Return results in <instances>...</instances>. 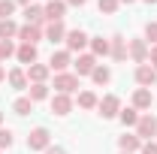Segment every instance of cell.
Returning <instances> with one entry per match:
<instances>
[{
    "mask_svg": "<svg viewBox=\"0 0 157 154\" xmlns=\"http://www.w3.org/2000/svg\"><path fill=\"white\" fill-rule=\"evenodd\" d=\"M0 124H3V112H0Z\"/></svg>",
    "mask_w": 157,
    "mask_h": 154,
    "instance_id": "40",
    "label": "cell"
},
{
    "mask_svg": "<svg viewBox=\"0 0 157 154\" xmlns=\"http://www.w3.org/2000/svg\"><path fill=\"white\" fill-rule=\"evenodd\" d=\"M118 145H121V151H127V154H133L142 148V139H139L136 133H124L121 139H118Z\"/></svg>",
    "mask_w": 157,
    "mask_h": 154,
    "instance_id": "17",
    "label": "cell"
},
{
    "mask_svg": "<svg viewBox=\"0 0 157 154\" xmlns=\"http://www.w3.org/2000/svg\"><path fill=\"white\" fill-rule=\"evenodd\" d=\"M118 3H133V0H118Z\"/></svg>",
    "mask_w": 157,
    "mask_h": 154,
    "instance_id": "39",
    "label": "cell"
},
{
    "mask_svg": "<svg viewBox=\"0 0 157 154\" xmlns=\"http://www.w3.org/2000/svg\"><path fill=\"white\" fill-rule=\"evenodd\" d=\"M42 9H45V18L48 21H63V15H67V0H48Z\"/></svg>",
    "mask_w": 157,
    "mask_h": 154,
    "instance_id": "9",
    "label": "cell"
},
{
    "mask_svg": "<svg viewBox=\"0 0 157 154\" xmlns=\"http://www.w3.org/2000/svg\"><path fill=\"white\" fill-rule=\"evenodd\" d=\"M73 67H76V76H91L94 67H97V58H94V55H78V60Z\"/></svg>",
    "mask_w": 157,
    "mask_h": 154,
    "instance_id": "13",
    "label": "cell"
},
{
    "mask_svg": "<svg viewBox=\"0 0 157 154\" xmlns=\"http://www.w3.org/2000/svg\"><path fill=\"white\" fill-rule=\"evenodd\" d=\"M12 12H15V0H0V21L12 18Z\"/></svg>",
    "mask_w": 157,
    "mask_h": 154,
    "instance_id": "28",
    "label": "cell"
},
{
    "mask_svg": "<svg viewBox=\"0 0 157 154\" xmlns=\"http://www.w3.org/2000/svg\"><path fill=\"white\" fill-rule=\"evenodd\" d=\"M55 88H58V94H73L78 88V76L76 73H58L55 76Z\"/></svg>",
    "mask_w": 157,
    "mask_h": 154,
    "instance_id": "4",
    "label": "cell"
},
{
    "mask_svg": "<svg viewBox=\"0 0 157 154\" xmlns=\"http://www.w3.org/2000/svg\"><path fill=\"white\" fill-rule=\"evenodd\" d=\"M148 42L145 39H130V45H127V55L136 60V64H148Z\"/></svg>",
    "mask_w": 157,
    "mask_h": 154,
    "instance_id": "5",
    "label": "cell"
},
{
    "mask_svg": "<svg viewBox=\"0 0 157 154\" xmlns=\"http://www.w3.org/2000/svg\"><path fill=\"white\" fill-rule=\"evenodd\" d=\"M24 18H27V24H42L45 21V9L42 6H36V3H30V6H24Z\"/></svg>",
    "mask_w": 157,
    "mask_h": 154,
    "instance_id": "18",
    "label": "cell"
},
{
    "mask_svg": "<svg viewBox=\"0 0 157 154\" xmlns=\"http://www.w3.org/2000/svg\"><path fill=\"white\" fill-rule=\"evenodd\" d=\"M9 85H12L15 91L27 88V85H30V82H27V73H24V70H9Z\"/></svg>",
    "mask_w": 157,
    "mask_h": 154,
    "instance_id": "21",
    "label": "cell"
},
{
    "mask_svg": "<svg viewBox=\"0 0 157 154\" xmlns=\"http://www.w3.org/2000/svg\"><path fill=\"white\" fill-rule=\"evenodd\" d=\"M109 55H112L115 60H124L127 58V39L124 37H112L109 39Z\"/></svg>",
    "mask_w": 157,
    "mask_h": 154,
    "instance_id": "15",
    "label": "cell"
},
{
    "mask_svg": "<svg viewBox=\"0 0 157 154\" xmlns=\"http://www.w3.org/2000/svg\"><path fill=\"white\" fill-rule=\"evenodd\" d=\"M48 64H30L27 67V82H33V85H42L45 79H48Z\"/></svg>",
    "mask_w": 157,
    "mask_h": 154,
    "instance_id": "12",
    "label": "cell"
},
{
    "mask_svg": "<svg viewBox=\"0 0 157 154\" xmlns=\"http://www.w3.org/2000/svg\"><path fill=\"white\" fill-rule=\"evenodd\" d=\"M97 109H100V115H103V118H118V112H121V100H118L115 94H106L97 103Z\"/></svg>",
    "mask_w": 157,
    "mask_h": 154,
    "instance_id": "3",
    "label": "cell"
},
{
    "mask_svg": "<svg viewBox=\"0 0 157 154\" xmlns=\"http://www.w3.org/2000/svg\"><path fill=\"white\" fill-rule=\"evenodd\" d=\"M136 82L142 85V88L157 85V70L151 67V64H139V67H136Z\"/></svg>",
    "mask_w": 157,
    "mask_h": 154,
    "instance_id": "8",
    "label": "cell"
},
{
    "mask_svg": "<svg viewBox=\"0 0 157 154\" xmlns=\"http://www.w3.org/2000/svg\"><path fill=\"white\" fill-rule=\"evenodd\" d=\"M67 3H70V6H85L88 0H67Z\"/></svg>",
    "mask_w": 157,
    "mask_h": 154,
    "instance_id": "36",
    "label": "cell"
},
{
    "mask_svg": "<svg viewBox=\"0 0 157 154\" xmlns=\"http://www.w3.org/2000/svg\"><path fill=\"white\" fill-rule=\"evenodd\" d=\"M148 60H151V67H154V70H157V45H154V48H151V52H148Z\"/></svg>",
    "mask_w": 157,
    "mask_h": 154,
    "instance_id": "35",
    "label": "cell"
},
{
    "mask_svg": "<svg viewBox=\"0 0 157 154\" xmlns=\"http://www.w3.org/2000/svg\"><path fill=\"white\" fill-rule=\"evenodd\" d=\"M142 154H157V139H151V142H142V148H139Z\"/></svg>",
    "mask_w": 157,
    "mask_h": 154,
    "instance_id": "33",
    "label": "cell"
},
{
    "mask_svg": "<svg viewBox=\"0 0 157 154\" xmlns=\"http://www.w3.org/2000/svg\"><path fill=\"white\" fill-rule=\"evenodd\" d=\"M88 42H91V39H88L85 30H78V27L76 30H67V52H82Z\"/></svg>",
    "mask_w": 157,
    "mask_h": 154,
    "instance_id": "6",
    "label": "cell"
},
{
    "mask_svg": "<svg viewBox=\"0 0 157 154\" xmlns=\"http://www.w3.org/2000/svg\"><path fill=\"white\" fill-rule=\"evenodd\" d=\"M45 154H67V151H63L60 145H48V148H45Z\"/></svg>",
    "mask_w": 157,
    "mask_h": 154,
    "instance_id": "34",
    "label": "cell"
},
{
    "mask_svg": "<svg viewBox=\"0 0 157 154\" xmlns=\"http://www.w3.org/2000/svg\"><path fill=\"white\" fill-rule=\"evenodd\" d=\"M145 3H157V0H145Z\"/></svg>",
    "mask_w": 157,
    "mask_h": 154,
    "instance_id": "41",
    "label": "cell"
},
{
    "mask_svg": "<svg viewBox=\"0 0 157 154\" xmlns=\"http://www.w3.org/2000/svg\"><path fill=\"white\" fill-rule=\"evenodd\" d=\"M45 3H48V0H45Z\"/></svg>",
    "mask_w": 157,
    "mask_h": 154,
    "instance_id": "43",
    "label": "cell"
},
{
    "mask_svg": "<svg viewBox=\"0 0 157 154\" xmlns=\"http://www.w3.org/2000/svg\"><path fill=\"white\" fill-rule=\"evenodd\" d=\"M133 109H151V91L148 88H136V94H133Z\"/></svg>",
    "mask_w": 157,
    "mask_h": 154,
    "instance_id": "19",
    "label": "cell"
},
{
    "mask_svg": "<svg viewBox=\"0 0 157 154\" xmlns=\"http://www.w3.org/2000/svg\"><path fill=\"white\" fill-rule=\"evenodd\" d=\"M118 118H121V124H124V127H136V121H139V109L127 106V109H121V112H118Z\"/></svg>",
    "mask_w": 157,
    "mask_h": 154,
    "instance_id": "20",
    "label": "cell"
},
{
    "mask_svg": "<svg viewBox=\"0 0 157 154\" xmlns=\"http://www.w3.org/2000/svg\"><path fill=\"white\" fill-rule=\"evenodd\" d=\"M73 64V58H70V52L67 48H60V52H55L52 55V60H48V70H55V73H67V67Z\"/></svg>",
    "mask_w": 157,
    "mask_h": 154,
    "instance_id": "11",
    "label": "cell"
},
{
    "mask_svg": "<svg viewBox=\"0 0 157 154\" xmlns=\"http://www.w3.org/2000/svg\"><path fill=\"white\" fill-rule=\"evenodd\" d=\"M15 58L21 60V64H36V45H27V42H21L18 48H15Z\"/></svg>",
    "mask_w": 157,
    "mask_h": 154,
    "instance_id": "16",
    "label": "cell"
},
{
    "mask_svg": "<svg viewBox=\"0 0 157 154\" xmlns=\"http://www.w3.org/2000/svg\"><path fill=\"white\" fill-rule=\"evenodd\" d=\"M121 154H127V151H121Z\"/></svg>",
    "mask_w": 157,
    "mask_h": 154,
    "instance_id": "42",
    "label": "cell"
},
{
    "mask_svg": "<svg viewBox=\"0 0 157 154\" xmlns=\"http://www.w3.org/2000/svg\"><path fill=\"white\" fill-rule=\"evenodd\" d=\"M136 136L142 139V142H151V139L157 136V118L151 115V112L139 115V121H136Z\"/></svg>",
    "mask_w": 157,
    "mask_h": 154,
    "instance_id": "1",
    "label": "cell"
},
{
    "mask_svg": "<svg viewBox=\"0 0 157 154\" xmlns=\"http://www.w3.org/2000/svg\"><path fill=\"white\" fill-rule=\"evenodd\" d=\"M15 55V45H12V39H0V60L12 58Z\"/></svg>",
    "mask_w": 157,
    "mask_h": 154,
    "instance_id": "29",
    "label": "cell"
},
{
    "mask_svg": "<svg viewBox=\"0 0 157 154\" xmlns=\"http://www.w3.org/2000/svg\"><path fill=\"white\" fill-rule=\"evenodd\" d=\"M48 145H52V133H48L45 127L30 130V136H27V148H30V151H45Z\"/></svg>",
    "mask_w": 157,
    "mask_h": 154,
    "instance_id": "2",
    "label": "cell"
},
{
    "mask_svg": "<svg viewBox=\"0 0 157 154\" xmlns=\"http://www.w3.org/2000/svg\"><path fill=\"white\" fill-rule=\"evenodd\" d=\"M91 52H94V58H97V55H103V58H106V55H109V39L94 37V39H91Z\"/></svg>",
    "mask_w": 157,
    "mask_h": 154,
    "instance_id": "27",
    "label": "cell"
},
{
    "mask_svg": "<svg viewBox=\"0 0 157 154\" xmlns=\"http://www.w3.org/2000/svg\"><path fill=\"white\" fill-rule=\"evenodd\" d=\"M12 37H18V24L12 18L0 21V39H12Z\"/></svg>",
    "mask_w": 157,
    "mask_h": 154,
    "instance_id": "24",
    "label": "cell"
},
{
    "mask_svg": "<svg viewBox=\"0 0 157 154\" xmlns=\"http://www.w3.org/2000/svg\"><path fill=\"white\" fill-rule=\"evenodd\" d=\"M145 39H151L157 45V21H148V24H145Z\"/></svg>",
    "mask_w": 157,
    "mask_h": 154,
    "instance_id": "31",
    "label": "cell"
},
{
    "mask_svg": "<svg viewBox=\"0 0 157 154\" xmlns=\"http://www.w3.org/2000/svg\"><path fill=\"white\" fill-rule=\"evenodd\" d=\"M3 79H6V76H3V67H0V82H3Z\"/></svg>",
    "mask_w": 157,
    "mask_h": 154,
    "instance_id": "38",
    "label": "cell"
},
{
    "mask_svg": "<svg viewBox=\"0 0 157 154\" xmlns=\"http://www.w3.org/2000/svg\"><path fill=\"white\" fill-rule=\"evenodd\" d=\"M9 145H12V130H3V127H0V151L9 148Z\"/></svg>",
    "mask_w": 157,
    "mask_h": 154,
    "instance_id": "32",
    "label": "cell"
},
{
    "mask_svg": "<svg viewBox=\"0 0 157 154\" xmlns=\"http://www.w3.org/2000/svg\"><path fill=\"white\" fill-rule=\"evenodd\" d=\"M15 3H21V6H30V0H15Z\"/></svg>",
    "mask_w": 157,
    "mask_h": 154,
    "instance_id": "37",
    "label": "cell"
},
{
    "mask_svg": "<svg viewBox=\"0 0 157 154\" xmlns=\"http://www.w3.org/2000/svg\"><path fill=\"white\" fill-rule=\"evenodd\" d=\"M52 112H55V115H70V112H73V100H70V94H55L52 97Z\"/></svg>",
    "mask_w": 157,
    "mask_h": 154,
    "instance_id": "10",
    "label": "cell"
},
{
    "mask_svg": "<svg viewBox=\"0 0 157 154\" xmlns=\"http://www.w3.org/2000/svg\"><path fill=\"white\" fill-rule=\"evenodd\" d=\"M97 6H100V12H106V15H112V12H115V9L121 6V3H118V0H97Z\"/></svg>",
    "mask_w": 157,
    "mask_h": 154,
    "instance_id": "30",
    "label": "cell"
},
{
    "mask_svg": "<svg viewBox=\"0 0 157 154\" xmlns=\"http://www.w3.org/2000/svg\"><path fill=\"white\" fill-rule=\"evenodd\" d=\"M27 97H30L33 103L45 100V97H48V85H45V82H42V85H30V88H27Z\"/></svg>",
    "mask_w": 157,
    "mask_h": 154,
    "instance_id": "25",
    "label": "cell"
},
{
    "mask_svg": "<svg viewBox=\"0 0 157 154\" xmlns=\"http://www.w3.org/2000/svg\"><path fill=\"white\" fill-rule=\"evenodd\" d=\"M12 112H15V115H27V112H33V100H30V97H18V100L12 103Z\"/></svg>",
    "mask_w": 157,
    "mask_h": 154,
    "instance_id": "23",
    "label": "cell"
},
{
    "mask_svg": "<svg viewBox=\"0 0 157 154\" xmlns=\"http://www.w3.org/2000/svg\"><path fill=\"white\" fill-rule=\"evenodd\" d=\"M18 39H21V42H27V45H36L39 39H42V27L27 24V21H24V24L18 27Z\"/></svg>",
    "mask_w": 157,
    "mask_h": 154,
    "instance_id": "7",
    "label": "cell"
},
{
    "mask_svg": "<svg viewBox=\"0 0 157 154\" xmlns=\"http://www.w3.org/2000/svg\"><path fill=\"white\" fill-rule=\"evenodd\" d=\"M45 39H48V42H60V39H67V27H63V21H48V27H45Z\"/></svg>",
    "mask_w": 157,
    "mask_h": 154,
    "instance_id": "14",
    "label": "cell"
},
{
    "mask_svg": "<svg viewBox=\"0 0 157 154\" xmlns=\"http://www.w3.org/2000/svg\"><path fill=\"white\" fill-rule=\"evenodd\" d=\"M91 79H94V85H109L112 82V70L109 67H94V73H91Z\"/></svg>",
    "mask_w": 157,
    "mask_h": 154,
    "instance_id": "22",
    "label": "cell"
},
{
    "mask_svg": "<svg viewBox=\"0 0 157 154\" xmlns=\"http://www.w3.org/2000/svg\"><path fill=\"white\" fill-rule=\"evenodd\" d=\"M97 94H94V91H82V94H78V106H82V109H97Z\"/></svg>",
    "mask_w": 157,
    "mask_h": 154,
    "instance_id": "26",
    "label": "cell"
}]
</instances>
